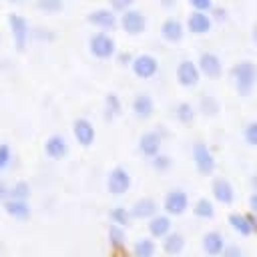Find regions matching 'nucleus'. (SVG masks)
I'll return each mask as SVG.
<instances>
[{
  "mask_svg": "<svg viewBox=\"0 0 257 257\" xmlns=\"http://www.w3.org/2000/svg\"><path fill=\"white\" fill-rule=\"evenodd\" d=\"M72 135H74V141L80 147H90L96 139V128L86 116H78L72 122Z\"/></svg>",
  "mask_w": 257,
  "mask_h": 257,
  "instance_id": "obj_10",
  "label": "nucleus"
},
{
  "mask_svg": "<svg viewBox=\"0 0 257 257\" xmlns=\"http://www.w3.org/2000/svg\"><path fill=\"white\" fill-rule=\"evenodd\" d=\"M108 219H110V225L126 227V225L133 221V215H131V209H126L124 205H114V207L108 211Z\"/></svg>",
  "mask_w": 257,
  "mask_h": 257,
  "instance_id": "obj_26",
  "label": "nucleus"
},
{
  "mask_svg": "<svg viewBox=\"0 0 257 257\" xmlns=\"http://www.w3.org/2000/svg\"><path fill=\"white\" fill-rule=\"evenodd\" d=\"M118 26L131 36H139L147 28V16L139 8H131L118 16Z\"/></svg>",
  "mask_w": 257,
  "mask_h": 257,
  "instance_id": "obj_4",
  "label": "nucleus"
},
{
  "mask_svg": "<svg viewBox=\"0 0 257 257\" xmlns=\"http://www.w3.org/2000/svg\"><path fill=\"white\" fill-rule=\"evenodd\" d=\"M116 58H118V64H133V60H135V56H131L128 52H120V54H116Z\"/></svg>",
  "mask_w": 257,
  "mask_h": 257,
  "instance_id": "obj_41",
  "label": "nucleus"
},
{
  "mask_svg": "<svg viewBox=\"0 0 257 257\" xmlns=\"http://www.w3.org/2000/svg\"><path fill=\"white\" fill-rule=\"evenodd\" d=\"M227 221H229V225H231V227H233V229H235L239 235H243V237L253 235L247 215H241V213H231V215L227 217Z\"/></svg>",
  "mask_w": 257,
  "mask_h": 257,
  "instance_id": "obj_27",
  "label": "nucleus"
},
{
  "mask_svg": "<svg viewBox=\"0 0 257 257\" xmlns=\"http://www.w3.org/2000/svg\"><path fill=\"white\" fill-rule=\"evenodd\" d=\"M211 193H213V199H215L217 203H221V205H231V203L235 201V189H233V185H231L227 179H223V177L213 179V183H211Z\"/></svg>",
  "mask_w": 257,
  "mask_h": 257,
  "instance_id": "obj_17",
  "label": "nucleus"
},
{
  "mask_svg": "<svg viewBox=\"0 0 257 257\" xmlns=\"http://www.w3.org/2000/svg\"><path fill=\"white\" fill-rule=\"evenodd\" d=\"M201 110H203L205 114H217V112H219V104H217L211 96H203V98H201Z\"/></svg>",
  "mask_w": 257,
  "mask_h": 257,
  "instance_id": "obj_36",
  "label": "nucleus"
},
{
  "mask_svg": "<svg viewBox=\"0 0 257 257\" xmlns=\"http://www.w3.org/2000/svg\"><path fill=\"white\" fill-rule=\"evenodd\" d=\"M36 6L44 12H58L62 10V0H36Z\"/></svg>",
  "mask_w": 257,
  "mask_h": 257,
  "instance_id": "obj_35",
  "label": "nucleus"
},
{
  "mask_svg": "<svg viewBox=\"0 0 257 257\" xmlns=\"http://www.w3.org/2000/svg\"><path fill=\"white\" fill-rule=\"evenodd\" d=\"M247 215V219H249V225H251V231H253V235H257V215L255 213H245Z\"/></svg>",
  "mask_w": 257,
  "mask_h": 257,
  "instance_id": "obj_42",
  "label": "nucleus"
},
{
  "mask_svg": "<svg viewBox=\"0 0 257 257\" xmlns=\"http://www.w3.org/2000/svg\"><path fill=\"white\" fill-rule=\"evenodd\" d=\"M157 253V243L153 237H141L133 245V257H155Z\"/></svg>",
  "mask_w": 257,
  "mask_h": 257,
  "instance_id": "obj_25",
  "label": "nucleus"
},
{
  "mask_svg": "<svg viewBox=\"0 0 257 257\" xmlns=\"http://www.w3.org/2000/svg\"><path fill=\"white\" fill-rule=\"evenodd\" d=\"M8 26H10V32H12V42L18 50H24L26 42H28V36H30V28H28V20L16 12H10L8 14Z\"/></svg>",
  "mask_w": 257,
  "mask_h": 257,
  "instance_id": "obj_7",
  "label": "nucleus"
},
{
  "mask_svg": "<svg viewBox=\"0 0 257 257\" xmlns=\"http://www.w3.org/2000/svg\"><path fill=\"white\" fill-rule=\"evenodd\" d=\"M151 165H153V169L157 171V173H165V171H169L171 167H173V159L169 157V155H157L155 159H151Z\"/></svg>",
  "mask_w": 257,
  "mask_h": 257,
  "instance_id": "obj_32",
  "label": "nucleus"
},
{
  "mask_svg": "<svg viewBox=\"0 0 257 257\" xmlns=\"http://www.w3.org/2000/svg\"><path fill=\"white\" fill-rule=\"evenodd\" d=\"M8 199H10V185L4 179H0V205H4Z\"/></svg>",
  "mask_w": 257,
  "mask_h": 257,
  "instance_id": "obj_40",
  "label": "nucleus"
},
{
  "mask_svg": "<svg viewBox=\"0 0 257 257\" xmlns=\"http://www.w3.org/2000/svg\"><path fill=\"white\" fill-rule=\"evenodd\" d=\"M163 209L169 217H179L189 209V195L183 189H171L165 195Z\"/></svg>",
  "mask_w": 257,
  "mask_h": 257,
  "instance_id": "obj_6",
  "label": "nucleus"
},
{
  "mask_svg": "<svg viewBox=\"0 0 257 257\" xmlns=\"http://www.w3.org/2000/svg\"><path fill=\"white\" fill-rule=\"evenodd\" d=\"M10 161H12L10 145H8V143H0V173L10 167Z\"/></svg>",
  "mask_w": 257,
  "mask_h": 257,
  "instance_id": "obj_34",
  "label": "nucleus"
},
{
  "mask_svg": "<svg viewBox=\"0 0 257 257\" xmlns=\"http://www.w3.org/2000/svg\"><path fill=\"white\" fill-rule=\"evenodd\" d=\"M161 145L163 139L157 131H145L139 137V153L147 159H155L157 155H161Z\"/></svg>",
  "mask_w": 257,
  "mask_h": 257,
  "instance_id": "obj_12",
  "label": "nucleus"
},
{
  "mask_svg": "<svg viewBox=\"0 0 257 257\" xmlns=\"http://www.w3.org/2000/svg\"><path fill=\"white\" fill-rule=\"evenodd\" d=\"M193 213H195V217H199V219H211V217L215 215V205H213L211 199L201 197V199L195 201V205H193Z\"/></svg>",
  "mask_w": 257,
  "mask_h": 257,
  "instance_id": "obj_28",
  "label": "nucleus"
},
{
  "mask_svg": "<svg viewBox=\"0 0 257 257\" xmlns=\"http://www.w3.org/2000/svg\"><path fill=\"white\" fill-rule=\"evenodd\" d=\"M133 187V177L124 167H114L106 175V191L112 197H122L131 191Z\"/></svg>",
  "mask_w": 257,
  "mask_h": 257,
  "instance_id": "obj_2",
  "label": "nucleus"
},
{
  "mask_svg": "<svg viewBox=\"0 0 257 257\" xmlns=\"http://www.w3.org/2000/svg\"><path fill=\"white\" fill-rule=\"evenodd\" d=\"M227 243H225V237L219 233V231H207L203 235V251L211 257H221V253L225 251Z\"/></svg>",
  "mask_w": 257,
  "mask_h": 257,
  "instance_id": "obj_19",
  "label": "nucleus"
},
{
  "mask_svg": "<svg viewBox=\"0 0 257 257\" xmlns=\"http://www.w3.org/2000/svg\"><path fill=\"white\" fill-rule=\"evenodd\" d=\"M161 247L167 255H179L183 253L185 249V235L179 233V231H171L163 241H161Z\"/></svg>",
  "mask_w": 257,
  "mask_h": 257,
  "instance_id": "obj_24",
  "label": "nucleus"
},
{
  "mask_svg": "<svg viewBox=\"0 0 257 257\" xmlns=\"http://www.w3.org/2000/svg\"><path fill=\"white\" fill-rule=\"evenodd\" d=\"M147 229H149V237L163 241V239L173 231V221H171V217H169L167 213H159V215H155V217L149 221Z\"/></svg>",
  "mask_w": 257,
  "mask_h": 257,
  "instance_id": "obj_18",
  "label": "nucleus"
},
{
  "mask_svg": "<svg viewBox=\"0 0 257 257\" xmlns=\"http://www.w3.org/2000/svg\"><path fill=\"white\" fill-rule=\"evenodd\" d=\"M104 112H106L108 118L118 116L122 112V102H120L116 92H106V96H104Z\"/></svg>",
  "mask_w": 257,
  "mask_h": 257,
  "instance_id": "obj_29",
  "label": "nucleus"
},
{
  "mask_svg": "<svg viewBox=\"0 0 257 257\" xmlns=\"http://www.w3.org/2000/svg\"><path fill=\"white\" fill-rule=\"evenodd\" d=\"M199 78H201V70H199V64L189 60V58H183L179 64H177V80L181 86L185 88H193L199 84Z\"/></svg>",
  "mask_w": 257,
  "mask_h": 257,
  "instance_id": "obj_9",
  "label": "nucleus"
},
{
  "mask_svg": "<svg viewBox=\"0 0 257 257\" xmlns=\"http://www.w3.org/2000/svg\"><path fill=\"white\" fill-rule=\"evenodd\" d=\"M243 139H245L247 145L257 147V120H251V122L245 124V128H243Z\"/></svg>",
  "mask_w": 257,
  "mask_h": 257,
  "instance_id": "obj_33",
  "label": "nucleus"
},
{
  "mask_svg": "<svg viewBox=\"0 0 257 257\" xmlns=\"http://www.w3.org/2000/svg\"><path fill=\"white\" fill-rule=\"evenodd\" d=\"M175 116H177V120L183 122V124L193 122V120H195V108H193V104H191V102H185V100L179 102L177 108H175Z\"/></svg>",
  "mask_w": 257,
  "mask_h": 257,
  "instance_id": "obj_31",
  "label": "nucleus"
},
{
  "mask_svg": "<svg viewBox=\"0 0 257 257\" xmlns=\"http://www.w3.org/2000/svg\"><path fill=\"white\" fill-rule=\"evenodd\" d=\"M131 215L133 219H141V221H151L155 215H159V205L153 197H141L133 203L131 207Z\"/></svg>",
  "mask_w": 257,
  "mask_h": 257,
  "instance_id": "obj_14",
  "label": "nucleus"
},
{
  "mask_svg": "<svg viewBox=\"0 0 257 257\" xmlns=\"http://www.w3.org/2000/svg\"><path fill=\"white\" fill-rule=\"evenodd\" d=\"M161 36L167 40V42H181L183 36H185V26L181 20L177 18H167L163 24H161Z\"/></svg>",
  "mask_w": 257,
  "mask_h": 257,
  "instance_id": "obj_22",
  "label": "nucleus"
},
{
  "mask_svg": "<svg viewBox=\"0 0 257 257\" xmlns=\"http://www.w3.org/2000/svg\"><path fill=\"white\" fill-rule=\"evenodd\" d=\"M2 209H4V213H6L8 217H12V219H16V221H26V219L30 217V213H32L30 203H28V201H18V199H8V201L2 205Z\"/></svg>",
  "mask_w": 257,
  "mask_h": 257,
  "instance_id": "obj_21",
  "label": "nucleus"
},
{
  "mask_svg": "<svg viewBox=\"0 0 257 257\" xmlns=\"http://www.w3.org/2000/svg\"><path fill=\"white\" fill-rule=\"evenodd\" d=\"M10 2H12V0H10Z\"/></svg>",
  "mask_w": 257,
  "mask_h": 257,
  "instance_id": "obj_47",
  "label": "nucleus"
},
{
  "mask_svg": "<svg viewBox=\"0 0 257 257\" xmlns=\"http://www.w3.org/2000/svg\"><path fill=\"white\" fill-rule=\"evenodd\" d=\"M251 36H253V42L257 44V22L253 24V30H251Z\"/></svg>",
  "mask_w": 257,
  "mask_h": 257,
  "instance_id": "obj_45",
  "label": "nucleus"
},
{
  "mask_svg": "<svg viewBox=\"0 0 257 257\" xmlns=\"http://www.w3.org/2000/svg\"><path fill=\"white\" fill-rule=\"evenodd\" d=\"M86 22L102 30H114L118 26V16L112 8H94L86 14Z\"/></svg>",
  "mask_w": 257,
  "mask_h": 257,
  "instance_id": "obj_8",
  "label": "nucleus"
},
{
  "mask_svg": "<svg viewBox=\"0 0 257 257\" xmlns=\"http://www.w3.org/2000/svg\"><path fill=\"white\" fill-rule=\"evenodd\" d=\"M131 108H133V112H135L137 118L147 120V118H151L153 112H155V100H153V96H151L149 92H137V94L133 96Z\"/></svg>",
  "mask_w": 257,
  "mask_h": 257,
  "instance_id": "obj_15",
  "label": "nucleus"
},
{
  "mask_svg": "<svg viewBox=\"0 0 257 257\" xmlns=\"http://www.w3.org/2000/svg\"><path fill=\"white\" fill-rule=\"evenodd\" d=\"M231 78L241 96H249L257 84V64L253 60H239L231 66Z\"/></svg>",
  "mask_w": 257,
  "mask_h": 257,
  "instance_id": "obj_1",
  "label": "nucleus"
},
{
  "mask_svg": "<svg viewBox=\"0 0 257 257\" xmlns=\"http://www.w3.org/2000/svg\"><path fill=\"white\" fill-rule=\"evenodd\" d=\"M197 64H199L201 74H205L209 78H219L223 74V62L215 52H201Z\"/></svg>",
  "mask_w": 257,
  "mask_h": 257,
  "instance_id": "obj_13",
  "label": "nucleus"
},
{
  "mask_svg": "<svg viewBox=\"0 0 257 257\" xmlns=\"http://www.w3.org/2000/svg\"><path fill=\"white\" fill-rule=\"evenodd\" d=\"M30 195H32V187L28 181H16L14 185H10V199L28 201Z\"/></svg>",
  "mask_w": 257,
  "mask_h": 257,
  "instance_id": "obj_30",
  "label": "nucleus"
},
{
  "mask_svg": "<svg viewBox=\"0 0 257 257\" xmlns=\"http://www.w3.org/2000/svg\"><path fill=\"white\" fill-rule=\"evenodd\" d=\"M131 68H133L135 76L147 80V78H153V76L159 72V60H157L153 54H147V52H145V54L135 56Z\"/></svg>",
  "mask_w": 257,
  "mask_h": 257,
  "instance_id": "obj_11",
  "label": "nucleus"
},
{
  "mask_svg": "<svg viewBox=\"0 0 257 257\" xmlns=\"http://www.w3.org/2000/svg\"><path fill=\"white\" fill-rule=\"evenodd\" d=\"M193 10L197 12H209L213 8V0H187Z\"/></svg>",
  "mask_w": 257,
  "mask_h": 257,
  "instance_id": "obj_38",
  "label": "nucleus"
},
{
  "mask_svg": "<svg viewBox=\"0 0 257 257\" xmlns=\"http://www.w3.org/2000/svg\"><path fill=\"white\" fill-rule=\"evenodd\" d=\"M137 0H110V8L114 10V12H126V10H131L133 8V4H135Z\"/></svg>",
  "mask_w": 257,
  "mask_h": 257,
  "instance_id": "obj_37",
  "label": "nucleus"
},
{
  "mask_svg": "<svg viewBox=\"0 0 257 257\" xmlns=\"http://www.w3.org/2000/svg\"><path fill=\"white\" fill-rule=\"evenodd\" d=\"M251 185H253V189L257 191V173H255V175L251 177Z\"/></svg>",
  "mask_w": 257,
  "mask_h": 257,
  "instance_id": "obj_46",
  "label": "nucleus"
},
{
  "mask_svg": "<svg viewBox=\"0 0 257 257\" xmlns=\"http://www.w3.org/2000/svg\"><path fill=\"white\" fill-rule=\"evenodd\" d=\"M88 50L94 58H100V60H106L110 56L116 54V42L110 34L106 32H94L90 38H88Z\"/></svg>",
  "mask_w": 257,
  "mask_h": 257,
  "instance_id": "obj_3",
  "label": "nucleus"
},
{
  "mask_svg": "<svg viewBox=\"0 0 257 257\" xmlns=\"http://www.w3.org/2000/svg\"><path fill=\"white\" fill-rule=\"evenodd\" d=\"M211 26H213V20H211V16L207 12L193 10L189 14V18H187V28L193 34H207L211 30Z\"/></svg>",
  "mask_w": 257,
  "mask_h": 257,
  "instance_id": "obj_20",
  "label": "nucleus"
},
{
  "mask_svg": "<svg viewBox=\"0 0 257 257\" xmlns=\"http://www.w3.org/2000/svg\"><path fill=\"white\" fill-rule=\"evenodd\" d=\"M249 209H251V213L257 215V191L251 193V197H249Z\"/></svg>",
  "mask_w": 257,
  "mask_h": 257,
  "instance_id": "obj_43",
  "label": "nucleus"
},
{
  "mask_svg": "<svg viewBox=\"0 0 257 257\" xmlns=\"http://www.w3.org/2000/svg\"><path fill=\"white\" fill-rule=\"evenodd\" d=\"M221 257H243V251L239 245H227L225 251L221 253Z\"/></svg>",
  "mask_w": 257,
  "mask_h": 257,
  "instance_id": "obj_39",
  "label": "nucleus"
},
{
  "mask_svg": "<svg viewBox=\"0 0 257 257\" xmlns=\"http://www.w3.org/2000/svg\"><path fill=\"white\" fill-rule=\"evenodd\" d=\"M44 155L52 161H60L68 155V141L62 135H50L44 141Z\"/></svg>",
  "mask_w": 257,
  "mask_h": 257,
  "instance_id": "obj_16",
  "label": "nucleus"
},
{
  "mask_svg": "<svg viewBox=\"0 0 257 257\" xmlns=\"http://www.w3.org/2000/svg\"><path fill=\"white\" fill-rule=\"evenodd\" d=\"M106 241H108V247H110L112 253H120L126 247V231H124V227L110 225L108 231H106Z\"/></svg>",
  "mask_w": 257,
  "mask_h": 257,
  "instance_id": "obj_23",
  "label": "nucleus"
},
{
  "mask_svg": "<svg viewBox=\"0 0 257 257\" xmlns=\"http://www.w3.org/2000/svg\"><path fill=\"white\" fill-rule=\"evenodd\" d=\"M193 165L201 175H211L215 171V157L203 141H197L193 145Z\"/></svg>",
  "mask_w": 257,
  "mask_h": 257,
  "instance_id": "obj_5",
  "label": "nucleus"
},
{
  "mask_svg": "<svg viewBox=\"0 0 257 257\" xmlns=\"http://www.w3.org/2000/svg\"><path fill=\"white\" fill-rule=\"evenodd\" d=\"M225 14H227V12H225V10H221V8H219V10H215V18H219V20H223V18H225Z\"/></svg>",
  "mask_w": 257,
  "mask_h": 257,
  "instance_id": "obj_44",
  "label": "nucleus"
}]
</instances>
